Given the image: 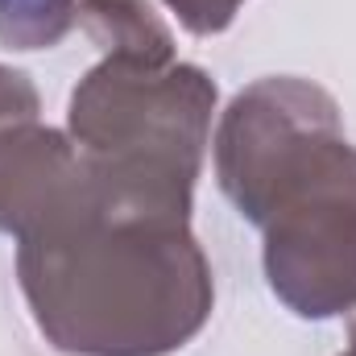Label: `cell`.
<instances>
[{"label": "cell", "instance_id": "obj_5", "mask_svg": "<svg viewBox=\"0 0 356 356\" xmlns=\"http://www.w3.org/2000/svg\"><path fill=\"white\" fill-rule=\"evenodd\" d=\"M75 25L99 46L104 58H137L154 67L178 63L175 33L149 0H79Z\"/></svg>", "mask_w": 356, "mask_h": 356}, {"label": "cell", "instance_id": "obj_9", "mask_svg": "<svg viewBox=\"0 0 356 356\" xmlns=\"http://www.w3.org/2000/svg\"><path fill=\"white\" fill-rule=\"evenodd\" d=\"M340 356H356V311H353V323H348V348Z\"/></svg>", "mask_w": 356, "mask_h": 356}, {"label": "cell", "instance_id": "obj_2", "mask_svg": "<svg viewBox=\"0 0 356 356\" xmlns=\"http://www.w3.org/2000/svg\"><path fill=\"white\" fill-rule=\"evenodd\" d=\"M17 282L46 344L67 356H170L216 307L191 220L124 211L99 191L17 241Z\"/></svg>", "mask_w": 356, "mask_h": 356}, {"label": "cell", "instance_id": "obj_8", "mask_svg": "<svg viewBox=\"0 0 356 356\" xmlns=\"http://www.w3.org/2000/svg\"><path fill=\"white\" fill-rule=\"evenodd\" d=\"M42 116V95L33 79L17 67H0V133L13 124H29Z\"/></svg>", "mask_w": 356, "mask_h": 356}, {"label": "cell", "instance_id": "obj_7", "mask_svg": "<svg viewBox=\"0 0 356 356\" xmlns=\"http://www.w3.org/2000/svg\"><path fill=\"white\" fill-rule=\"evenodd\" d=\"M162 4L178 17V25L186 33H195V38L224 33L236 21V13L245 8V0H162Z\"/></svg>", "mask_w": 356, "mask_h": 356}, {"label": "cell", "instance_id": "obj_1", "mask_svg": "<svg viewBox=\"0 0 356 356\" xmlns=\"http://www.w3.org/2000/svg\"><path fill=\"white\" fill-rule=\"evenodd\" d=\"M216 178L261 228V266L298 319L356 311V145L336 95L298 75H266L220 112Z\"/></svg>", "mask_w": 356, "mask_h": 356}, {"label": "cell", "instance_id": "obj_6", "mask_svg": "<svg viewBox=\"0 0 356 356\" xmlns=\"http://www.w3.org/2000/svg\"><path fill=\"white\" fill-rule=\"evenodd\" d=\"M79 0H0V42L8 50H50L75 29Z\"/></svg>", "mask_w": 356, "mask_h": 356}, {"label": "cell", "instance_id": "obj_4", "mask_svg": "<svg viewBox=\"0 0 356 356\" xmlns=\"http://www.w3.org/2000/svg\"><path fill=\"white\" fill-rule=\"evenodd\" d=\"M95 182L71 133L13 124L0 133V236L29 241L88 203Z\"/></svg>", "mask_w": 356, "mask_h": 356}, {"label": "cell", "instance_id": "obj_3", "mask_svg": "<svg viewBox=\"0 0 356 356\" xmlns=\"http://www.w3.org/2000/svg\"><path fill=\"white\" fill-rule=\"evenodd\" d=\"M216 99V79L195 63L99 58L71 91L67 133L112 207L191 220Z\"/></svg>", "mask_w": 356, "mask_h": 356}]
</instances>
